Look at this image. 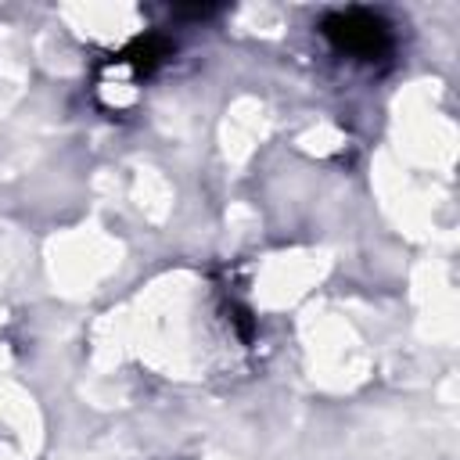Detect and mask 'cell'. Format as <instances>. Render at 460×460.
<instances>
[{
    "mask_svg": "<svg viewBox=\"0 0 460 460\" xmlns=\"http://www.w3.org/2000/svg\"><path fill=\"white\" fill-rule=\"evenodd\" d=\"M320 32L338 54H349L359 61H374L392 47V32H388L385 18H377L374 11H363V7L331 11L320 22Z\"/></svg>",
    "mask_w": 460,
    "mask_h": 460,
    "instance_id": "1",
    "label": "cell"
},
{
    "mask_svg": "<svg viewBox=\"0 0 460 460\" xmlns=\"http://www.w3.org/2000/svg\"><path fill=\"white\" fill-rule=\"evenodd\" d=\"M169 50H172V43L165 40V36H158V32H151V36H144V40H137L129 50H122L119 58L129 65V72L133 75H151L165 58H169Z\"/></svg>",
    "mask_w": 460,
    "mask_h": 460,
    "instance_id": "2",
    "label": "cell"
}]
</instances>
